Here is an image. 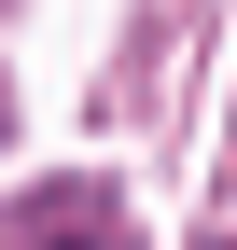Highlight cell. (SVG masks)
Wrapping results in <instances>:
<instances>
[{"label": "cell", "instance_id": "cell-2", "mask_svg": "<svg viewBox=\"0 0 237 250\" xmlns=\"http://www.w3.org/2000/svg\"><path fill=\"white\" fill-rule=\"evenodd\" d=\"M210 250H237V236H210Z\"/></svg>", "mask_w": 237, "mask_h": 250}, {"label": "cell", "instance_id": "cell-1", "mask_svg": "<svg viewBox=\"0 0 237 250\" xmlns=\"http://www.w3.org/2000/svg\"><path fill=\"white\" fill-rule=\"evenodd\" d=\"M0 250H126V208H112V181H42L0 223Z\"/></svg>", "mask_w": 237, "mask_h": 250}]
</instances>
